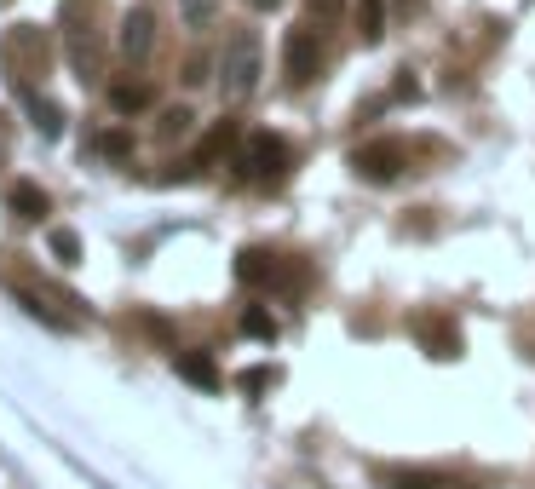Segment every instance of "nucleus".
<instances>
[{
	"instance_id": "nucleus-1",
	"label": "nucleus",
	"mask_w": 535,
	"mask_h": 489,
	"mask_svg": "<svg viewBox=\"0 0 535 489\" xmlns=\"http://www.w3.org/2000/svg\"><path fill=\"white\" fill-rule=\"evenodd\" d=\"M6 282L24 294L18 305H29L41 323H58V328H81V323H87V300H75V294H58L47 277H35V271H6Z\"/></svg>"
},
{
	"instance_id": "nucleus-2",
	"label": "nucleus",
	"mask_w": 535,
	"mask_h": 489,
	"mask_svg": "<svg viewBox=\"0 0 535 489\" xmlns=\"http://www.w3.org/2000/svg\"><path fill=\"white\" fill-rule=\"evenodd\" d=\"M231 167H236V179L277 185L282 173L294 167V150H288V139H277V133H254V139H242L231 150Z\"/></svg>"
},
{
	"instance_id": "nucleus-3",
	"label": "nucleus",
	"mask_w": 535,
	"mask_h": 489,
	"mask_svg": "<svg viewBox=\"0 0 535 489\" xmlns=\"http://www.w3.org/2000/svg\"><path fill=\"white\" fill-rule=\"evenodd\" d=\"M259 87V41L254 29H242L225 41V58H219V93L225 98H248Z\"/></svg>"
},
{
	"instance_id": "nucleus-4",
	"label": "nucleus",
	"mask_w": 535,
	"mask_h": 489,
	"mask_svg": "<svg viewBox=\"0 0 535 489\" xmlns=\"http://www.w3.org/2000/svg\"><path fill=\"white\" fill-rule=\"evenodd\" d=\"M282 64H288V87H294V81H317V75H323V35H317V29H294V35H288V47H282Z\"/></svg>"
},
{
	"instance_id": "nucleus-5",
	"label": "nucleus",
	"mask_w": 535,
	"mask_h": 489,
	"mask_svg": "<svg viewBox=\"0 0 535 489\" xmlns=\"http://www.w3.org/2000/svg\"><path fill=\"white\" fill-rule=\"evenodd\" d=\"M150 52H156V12H150V6H133V12L121 18V58H127L133 70H144Z\"/></svg>"
},
{
	"instance_id": "nucleus-6",
	"label": "nucleus",
	"mask_w": 535,
	"mask_h": 489,
	"mask_svg": "<svg viewBox=\"0 0 535 489\" xmlns=\"http://www.w3.org/2000/svg\"><path fill=\"white\" fill-rule=\"evenodd\" d=\"M351 167L369 185H392V179H403V150L397 144H363V150H351Z\"/></svg>"
},
{
	"instance_id": "nucleus-7",
	"label": "nucleus",
	"mask_w": 535,
	"mask_h": 489,
	"mask_svg": "<svg viewBox=\"0 0 535 489\" xmlns=\"http://www.w3.org/2000/svg\"><path fill=\"white\" fill-rule=\"evenodd\" d=\"M6 208L18 213L24 225H41V219L52 213V196H47L41 185H29V179H24V185H12V196H6Z\"/></svg>"
},
{
	"instance_id": "nucleus-8",
	"label": "nucleus",
	"mask_w": 535,
	"mask_h": 489,
	"mask_svg": "<svg viewBox=\"0 0 535 489\" xmlns=\"http://www.w3.org/2000/svg\"><path fill=\"white\" fill-rule=\"evenodd\" d=\"M173 369H179V380L202 386V392H213V386H219V363H213L208 351H179V357H173Z\"/></svg>"
},
{
	"instance_id": "nucleus-9",
	"label": "nucleus",
	"mask_w": 535,
	"mask_h": 489,
	"mask_svg": "<svg viewBox=\"0 0 535 489\" xmlns=\"http://www.w3.org/2000/svg\"><path fill=\"white\" fill-rule=\"evenodd\" d=\"M415 334H420V346H426V351L438 346V357H455V351H461V334H455L449 317H420Z\"/></svg>"
},
{
	"instance_id": "nucleus-10",
	"label": "nucleus",
	"mask_w": 535,
	"mask_h": 489,
	"mask_svg": "<svg viewBox=\"0 0 535 489\" xmlns=\"http://www.w3.org/2000/svg\"><path fill=\"white\" fill-rule=\"evenodd\" d=\"M236 277L254 282V288H271V282H277V259L265 254V248H242V254H236Z\"/></svg>"
},
{
	"instance_id": "nucleus-11",
	"label": "nucleus",
	"mask_w": 535,
	"mask_h": 489,
	"mask_svg": "<svg viewBox=\"0 0 535 489\" xmlns=\"http://www.w3.org/2000/svg\"><path fill=\"white\" fill-rule=\"evenodd\" d=\"M380 484L386 489H449L443 484V472H426V466H386Z\"/></svg>"
},
{
	"instance_id": "nucleus-12",
	"label": "nucleus",
	"mask_w": 535,
	"mask_h": 489,
	"mask_svg": "<svg viewBox=\"0 0 535 489\" xmlns=\"http://www.w3.org/2000/svg\"><path fill=\"white\" fill-rule=\"evenodd\" d=\"M236 121H219V127H213L208 139H202V150H196V167H208V162H219V156H225V150H236Z\"/></svg>"
},
{
	"instance_id": "nucleus-13",
	"label": "nucleus",
	"mask_w": 535,
	"mask_h": 489,
	"mask_svg": "<svg viewBox=\"0 0 535 489\" xmlns=\"http://www.w3.org/2000/svg\"><path fill=\"white\" fill-rule=\"evenodd\" d=\"M150 104H156V93H150V87H139V81L110 87V110H121V116H139V110H150Z\"/></svg>"
},
{
	"instance_id": "nucleus-14",
	"label": "nucleus",
	"mask_w": 535,
	"mask_h": 489,
	"mask_svg": "<svg viewBox=\"0 0 535 489\" xmlns=\"http://www.w3.org/2000/svg\"><path fill=\"white\" fill-rule=\"evenodd\" d=\"M24 98H29V116H35V127H41L47 139H58V133H64V110H58L52 98H41V93H24Z\"/></svg>"
},
{
	"instance_id": "nucleus-15",
	"label": "nucleus",
	"mask_w": 535,
	"mask_h": 489,
	"mask_svg": "<svg viewBox=\"0 0 535 489\" xmlns=\"http://www.w3.org/2000/svg\"><path fill=\"white\" fill-rule=\"evenodd\" d=\"M179 12H185V29H208L219 18V0H179Z\"/></svg>"
},
{
	"instance_id": "nucleus-16",
	"label": "nucleus",
	"mask_w": 535,
	"mask_h": 489,
	"mask_svg": "<svg viewBox=\"0 0 535 489\" xmlns=\"http://www.w3.org/2000/svg\"><path fill=\"white\" fill-rule=\"evenodd\" d=\"M52 254L64 259V265H81V236H75V231H52Z\"/></svg>"
},
{
	"instance_id": "nucleus-17",
	"label": "nucleus",
	"mask_w": 535,
	"mask_h": 489,
	"mask_svg": "<svg viewBox=\"0 0 535 489\" xmlns=\"http://www.w3.org/2000/svg\"><path fill=\"white\" fill-rule=\"evenodd\" d=\"M380 12H386V6H380V0H357V24H363V35H380Z\"/></svg>"
},
{
	"instance_id": "nucleus-18",
	"label": "nucleus",
	"mask_w": 535,
	"mask_h": 489,
	"mask_svg": "<svg viewBox=\"0 0 535 489\" xmlns=\"http://www.w3.org/2000/svg\"><path fill=\"white\" fill-rule=\"evenodd\" d=\"M242 334H254V340H271V334H277V323H271L265 311H242Z\"/></svg>"
},
{
	"instance_id": "nucleus-19",
	"label": "nucleus",
	"mask_w": 535,
	"mask_h": 489,
	"mask_svg": "<svg viewBox=\"0 0 535 489\" xmlns=\"http://www.w3.org/2000/svg\"><path fill=\"white\" fill-rule=\"evenodd\" d=\"M185 127H190V110H167V116H162V127H156V139H179Z\"/></svg>"
},
{
	"instance_id": "nucleus-20",
	"label": "nucleus",
	"mask_w": 535,
	"mask_h": 489,
	"mask_svg": "<svg viewBox=\"0 0 535 489\" xmlns=\"http://www.w3.org/2000/svg\"><path fill=\"white\" fill-rule=\"evenodd\" d=\"M208 75H213V64H208V58H190V64H185V87H202Z\"/></svg>"
},
{
	"instance_id": "nucleus-21",
	"label": "nucleus",
	"mask_w": 535,
	"mask_h": 489,
	"mask_svg": "<svg viewBox=\"0 0 535 489\" xmlns=\"http://www.w3.org/2000/svg\"><path fill=\"white\" fill-rule=\"evenodd\" d=\"M271 380H277V374H271V369H254V374H242V392H265Z\"/></svg>"
},
{
	"instance_id": "nucleus-22",
	"label": "nucleus",
	"mask_w": 535,
	"mask_h": 489,
	"mask_svg": "<svg viewBox=\"0 0 535 489\" xmlns=\"http://www.w3.org/2000/svg\"><path fill=\"white\" fill-rule=\"evenodd\" d=\"M104 150H110V156H127V150H133V139H127V133H104Z\"/></svg>"
},
{
	"instance_id": "nucleus-23",
	"label": "nucleus",
	"mask_w": 535,
	"mask_h": 489,
	"mask_svg": "<svg viewBox=\"0 0 535 489\" xmlns=\"http://www.w3.org/2000/svg\"><path fill=\"white\" fill-rule=\"evenodd\" d=\"M311 12L317 18H340V0H311Z\"/></svg>"
},
{
	"instance_id": "nucleus-24",
	"label": "nucleus",
	"mask_w": 535,
	"mask_h": 489,
	"mask_svg": "<svg viewBox=\"0 0 535 489\" xmlns=\"http://www.w3.org/2000/svg\"><path fill=\"white\" fill-rule=\"evenodd\" d=\"M254 6H259V12H277L282 0H254Z\"/></svg>"
}]
</instances>
